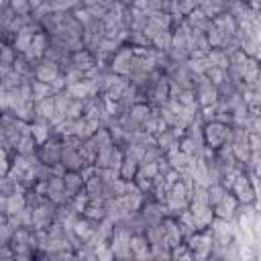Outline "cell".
<instances>
[{
    "label": "cell",
    "instance_id": "1",
    "mask_svg": "<svg viewBox=\"0 0 261 261\" xmlns=\"http://www.w3.org/2000/svg\"><path fill=\"white\" fill-rule=\"evenodd\" d=\"M84 173L82 171H63L61 173V184H63V194H65V202H69L71 198L84 194Z\"/></svg>",
    "mask_w": 261,
    "mask_h": 261
},
{
    "label": "cell",
    "instance_id": "2",
    "mask_svg": "<svg viewBox=\"0 0 261 261\" xmlns=\"http://www.w3.org/2000/svg\"><path fill=\"white\" fill-rule=\"evenodd\" d=\"M12 157L14 155H10L4 149H0V177H8L10 167H12Z\"/></svg>",
    "mask_w": 261,
    "mask_h": 261
}]
</instances>
